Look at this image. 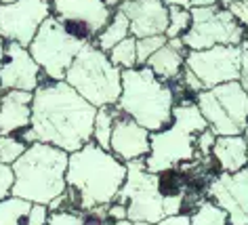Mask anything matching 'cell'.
I'll use <instances>...</instances> for the list:
<instances>
[{"instance_id":"obj_36","label":"cell","mask_w":248,"mask_h":225,"mask_svg":"<svg viewBox=\"0 0 248 225\" xmlns=\"http://www.w3.org/2000/svg\"><path fill=\"white\" fill-rule=\"evenodd\" d=\"M156 225H191V219H189V212H179V215H170V217H164L160 223Z\"/></svg>"},{"instance_id":"obj_7","label":"cell","mask_w":248,"mask_h":225,"mask_svg":"<svg viewBox=\"0 0 248 225\" xmlns=\"http://www.w3.org/2000/svg\"><path fill=\"white\" fill-rule=\"evenodd\" d=\"M126 166L128 175L116 202L126 206V215L131 221H150L156 225L164 217L181 212V206L185 204L187 196L164 198L162 192H160L158 175L147 171L145 160L131 162Z\"/></svg>"},{"instance_id":"obj_27","label":"cell","mask_w":248,"mask_h":225,"mask_svg":"<svg viewBox=\"0 0 248 225\" xmlns=\"http://www.w3.org/2000/svg\"><path fill=\"white\" fill-rule=\"evenodd\" d=\"M30 145L21 137L15 135H0V164H7L13 166L17 160L26 154V149Z\"/></svg>"},{"instance_id":"obj_26","label":"cell","mask_w":248,"mask_h":225,"mask_svg":"<svg viewBox=\"0 0 248 225\" xmlns=\"http://www.w3.org/2000/svg\"><path fill=\"white\" fill-rule=\"evenodd\" d=\"M191 28V11L183 7H169V28H166V38L175 40L183 38Z\"/></svg>"},{"instance_id":"obj_3","label":"cell","mask_w":248,"mask_h":225,"mask_svg":"<svg viewBox=\"0 0 248 225\" xmlns=\"http://www.w3.org/2000/svg\"><path fill=\"white\" fill-rule=\"evenodd\" d=\"M177 105L175 86L160 80L147 65L122 70V93L116 110L133 118L150 133H160L172 122Z\"/></svg>"},{"instance_id":"obj_35","label":"cell","mask_w":248,"mask_h":225,"mask_svg":"<svg viewBox=\"0 0 248 225\" xmlns=\"http://www.w3.org/2000/svg\"><path fill=\"white\" fill-rule=\"evenodd\" d=\"M240 82L248 91V40H244V45H242V74H240Z\"/></svg>"},{"instance_id":"obj_25","label":"cell","mask_w":248,"mask_h":225,"mask_svg":"<svg viewBox=\"0 0 248 225\" xmlns=\"http://www.w3.org/2000/svg\"><path fill=\"white\" fill-rule=\"evenodd\" d=\"M108 55H109V61L118 70H133V67H137V38L128 36L126 40H122L120 45L111 48Z\"/></svg>"},{"instance_id":"obj_39","label":"cell","mask_w":248,"mask_h":225,"mask_svg":"<svg viewBox=\"0 0 248 225\" xmlns=\"http://www.w3.org/2000/svg\"><path fill=\"white\" fill-rule=\"evenodd\" d=\"M217 2H219L221 4V7H229V4H233V2H242V0H217Z\"/></svg>"},{"instance_id":"obj_4","label":"cell","mask_w":248,"mask_h":225,"mask_svg":"<svg viewBox=\"0 0 248 225\" xmlns=\"http://www.w3.org/2000/svg\"><path fill=\"white\" fill-rule=\"evenodd\" d=\"M67 164H70V154L63 149L40 141L32 143L13 164V196L32 204L48 206L67 190Z\"/></svg>"},{"instance_id":"obj_20","label":"cell","mask_w":248,"mask_h":225,"mask_svg":"<svg viewBox=\"0 0 248 225\" xmlns=\"http://www.w3.org/2000/svg\"><path fill=\"white\" fill-rule=\"evenodd\" d=\"M213 158L221 173H238L248 168V141L244 135L217 137L213 147Z\"/></svg>"},{"instance_id":"obj_5","label":"cell","mask_w":248,"mask_h":225,"mask_svg":"<svg viewBox=\"0 0 248 225\" xmlns=\"http://www.w3.org/2000/svg\"><path fill=\"white\" fill-rule=\"evenodd\" d=\"M208 122L200 114L196 101H177L172 122L160 133H152V149L145 158L147 171L154 175L181 171L198 158L196 139Z\"/></svg>"},{"instance_id":"obj_9","label":"cell","mask_w":248,"mask_h":225,"mask_svg":"<svg viewBox=\"0 0 248 225\" xmlns=\"http://www.w3.org/2000/svg\"><path fill=\"white\" fill-rule=\"evenodd\" d=\"M242 74V47H213L204 51H187L183 84L196 95L225 82H235Z\"/></svg>"},{"instance_id":"obj_31","label":"cell","mask_w":248,"mask_h":225,"mask_svg":"<svg viewBox=\"0 0 248 225\" xmlns=\"http://www.w3.org/2000/svg\"><path fill=\"white\" fill-rule=\"evenodd\" d=\"M215 143H217V135L213 133V130H210V129L202 130V133L198 135V139H196V149H198V154H202V156H213Z\"/></svg>"},{"instance_id":"obj_17","label":"cell","mask_w":248,"mask_h":225,"mask_svg":"<svg viewBox=\"0 0 248 225\" xmlns=\"http://www.w3.org/2000/svg\"><path fill=\"white\" fill-rule=\"evenodd\" d=\"M114 11L103 0H53V17L59 21L84 23L93 34H99L108 26Z\"/></svg>"},{"instance_id":"obj_12","label":"cell","mask_w":248,"mask_h":225,"mask_svg":"<svg viewBox=\"0 0 248 225\" xmlns=\"http://www.w3.org/2000/svg\"><path fill=\"white\" fill-rule=\"evenodd\" d=\"M51 15L53 0H17L13 4H0V36L7 42L30 47Z\"/></svg>"},{"instance_id":"obj_43","label":"cell","mask_w":248,"mask_h":225,"mask_svg":"<svg viewBox=\"0 0 248 225\" xmlns=\"http://www.w3.org/2000/svg\"><path fill=\"white\" fill-rule=\"evenodd\" d=\"M244 137H246V141H248V127H246V130H244Z\"/></svg>"},{"instance_id":"obj_21","label":"cell","mask_w":248,"mask_h":225,"mask_svg":"<svg viewBox=\"0 0 248 225\" xmlns=\"http://www.w3.org/2000/svg\"><path fill=\"white\" fill-rule=\"evenodd\" d=\"M128 36H131V21H128V17L124 15L120 9H118L116 13L111 15L109 23L95 36L93 42H95V47L101 48L103 53H109L111 48L116 45H120L122 40H126Z\"/></svg>"},{"instance_id":"obj_24","label":"cell","mask_w":248,"mask_h":225,"mask_svg":"<svg viewBox=\"0 0 248 225\" xmlns=\"http://www.w3.org/2000/svg\"><path fill=\"white\" fill-rule=\"evenodd\" d=\"M189 219L191 225H232L227 212L219 209L215 202H210L208 198H204L196 204V209L189 212Z\"/></svg>"},{"instance_id":"obj_16","label":"cell","mask_w":248,"mask_h":225,"mask_svg":"<svg viewBox=\"0 0 248 225\" xmlns=\"http://www.w3.org/2000/svg\"><path fill=\"white\" fill-rule=\"evenodd\" d=\"M120 11L131 21V36H164L169 28V7L164 0H126Z\"/></svg>"},{"instance_id":"obj_32","label":"cell","mask_w":248,"mask_h":225,"mask_svg":"<svg viewBox=\"0 0 248 225\" xmlns=\"http://www.w3.org/2000/svg\"><path fill=\"white\" fill-rule=\"evenodd\" d=\"M48 217H51V209L46 204H34L23 225H46Z\"/></svg>"},{"instance_id":"obj_8","label":"cell","mask_w":248,"mask_h":225,"mask_svg":"<svg viewBox=\"0 0 248 225\" xmlns=\"http://www.w3.org/2000/svg\"><path fill=\"white\" fill-rule=\"evenodd\" d=\"M194 101L217 137L244 135L248 127V91L240 80L200 91Z\"/></svg>"},{"instance_id":"obj_45","label":"cell","mask_w":248,"mask_h":225,"mask_svg":"<svg viewBox=\"0 0 248 225\" xmlns=\"http://www.w3.org/2000/svg\"><path fill=\"white\" fill-rule=\"evenodd\" d=\"M124 2H126V0H124Z\"/></svg>"},{"instance_id":"obj_41","label":"cell","mask_w":248,"mask_h":225,"mask_svg":"<svg viewBox=\"0 0 248 225\" xmlns=\"http://www.w3.org/2000/svg\"><path fill=\"white\" fill-rule=\"evenodd\" d=\"M133 225H154V223H150V221H133Z\"/></svg>"},{"instance_id":"obj_15","label":"cell","mask_w":248,"mask_h":225,"mask_svg":"<svg viewBox=\"0 0 248 225\" xmlns=\"http://www.w3.org/2000/svg\"><path fill=\"white\" fill-rule=\"evenodd\" d=\"M152 149V133L137 124L128 116H118L114 122L109 152L122 162L131 164L137 160H145Z\"/></svg>"},{"instance_id":"obj_19","label":"cell","mask_w":248,"mask_h":225,"mask_svg":"<svg viewBox=\"0 0 248 225\" xmlns=\"http://www.w3.org/2000/svg\"><path fill=\"white\" fill-rule=\"evenodd\" d=\"M185 57H187V48H185L183 38H175V40H169L158 53L152 55V59L147 61V67L160 80L170 84L183 76Z\"/></svg>"},{"instance_id":"obj_1","label":"cell","mask_w":248,"mask_h":225,"mask_svg":"<svg viewBox=\"0 0 248 225\" xmlns=\"http://www.w3.org/2000/svg\"><path fill=\"white\" fill-rule=\"evenodd\" d=\"M95 118L97 108L80 97L65 80L42 78L34 91L32 124L19 137L28 145L40 141L74 154L93 141Z\"/></svg>"},{"instance_id":"obj_6","label":"cell","mask_w":248,"mask_h":225,"mask_svg":"<svg viewBox=\"0 0 248 225\" xmlns=\"http://www.w3.org/2000/svg\"><path fill=\"white\" fill-rule=\"evenodd\" d=\"M65 82L97 110L116 108L122 93V70L111 64L109 55L97 48L95 42H89L67 70Z\"/></svg>"},{"instance_id":"obj_42","label":"cell","mask_w":248,"mask_h":225,"mask_svg":"<svg viewBox=\"0 0 248 225\" xmlns=\"http://www.w3.org/2000/svg\"><path fill=\"white\" fill-rule=\"evenodd\" d=\"M13 2H17V0H0V4H13Z\"/></svg>"},{"instance_id":"obj_40","label":"cell","mask_w":248,"mask_h":225,"mask_svg":"<svg viewBox=\"0 0 248 225\" xmlns=\"http://www.w3.org/2000/svg\"><path fill=\"white\" fill-rule=\"evenodd\" d=\"M109 225H133L131 219H120V221H111Z\"/></svg>"},{"instance_id":"obj_18","label":"cell","mask_w":248,"mask_h":225,"mask_svg":"<svg viewBox=\"0 0 248 225\" xmlns=\"http://www.w3.org/2000/svg\"><path fill=\"white\" fill-rule=\"evenodd\" d=\"M34 93L4 91L0 95V135L19 137L32 124Z\"/></svg>"},{"instance_id":"obj_29","label":"cell","mask_w":248,"mask_h":225,"mask_svg":"<svg viewBox=\"0 0 248 225\" xmlns=\"http://www.w3.org/2000/svg\"><path fill=\"white\" fill-rule=\"evenodd\" d=\"M46 225H86V221H84V212L63 209V210H51Z\"/></svg>"},{"instance_id":"obj_34","label":"cell","mask_w":248,"mask_h":225,"mask_svg":"<svg viewBox=\"0 0 248 225\" xmlns=\"http://www.w3.org/2000/svg\"><path fill=\"white\" fill-rule=\"evenodd\" d=\"M166 7H183V9H200L210 7V4H219L217 0H164Z\"/></svg>"},{"instance_id":"obj_37","label":"cell","mask_w":248,"mask_h":225,"mask_svg":"<svg viewBox=\"0 0 248 225\" xmlns=\"http://www.w3.org/2000/svg\"><path fill=\"white\" fill-rule=\"evenodd\" d=\"M103 2L108 4V9H109V11H114V13H116V11L122 7V2H124V0H103Z\"/></svg>"},{"instance_id":"obj_14","label":"cell","mask_w":248,"mask_h":225,"mask_svg":"<svg viewBox=\"0 0 248 225\" xmlns=\"http://www.w3.org/2000/svg\"><path fill=\"white\" fill-rule=\"evenodd\" d=\"M42 78L45 74L30 55V48L19 42H7V53L0 67V89L34 93L40 86Z\"/></svg>"},{"instance_id":"obj_38","label":"cell","mask_w":248,"mask_h":225,"mask_svg":"<svg viewBox=\"0 0 248 225\" xmlns=\"http://www.w3.org/2000/svg\"><path fill=\"white\" fill-rule=\"evenodd\" d=\"M4 53H7V40L0 36V67H2V61H4Z\"/></svg>"},{"instance_id":"obj_44","label":"cell","mask_w":248,"mask_h":225,"mask_svg":"<svg viewBox=\"0 0 248 225\" xmlns=\"http://www.w3.org/2000/svg\"><path fill=\"white\" fill-rule=\"evenodd\" d=\"M2 93H4V91H2V89H0V95H2Z\"/></svg>"},{"instance_id":"obj_28","label":"cell","mask_w":248,"mask_h":225,"mask_svg":"<svg viewBox=\"0 0 248 225\" xmlns=\"http://www.w3.org/2000/svg\"><path fill=\"white\" fill-rule=\"evenodd\" d=\"M169 38L166 36H147V38H137V65H147L154 53H158Z\"/></svg>"},{"instance_id":"obj_30","label":"cell","mask_w":248,"mask_h":225,"mask_svg":"<svg viewBox=\"0 0 248 225\" xmlns=\"http://www.w3.org/2000/svg\"><path fill=\"white\" fill-rule=\"evenodd\" d=\"M13 183H15L13 166L0 164V202H2L4 198L13 196Z\"/></svg>"},{"instance_id":"obj_2","label":"cell","mask_w":248,"mask_h":225,"mask_svg":"<svg viewBox=\"0 0 248 225\" xmlns=\"http://www.w3.org/2000/svg\"><path fill=\"white\" fill-rule=\"evenodd\" d=\"M126 175V162L91 141L82 149L70 154L65 198L76 204L80 212L109 206L116 202Z\"/></svg>"},{"instance_id":"obj_22","label":"cell","mask_w":248,"mask_h":225,"mask_svg":"<svg viewBox=\"0 0 248 225\" xmlns=\"http://www.w3.org/2000/svg\"><path fill=\"white\" fill-rule=\"evenodd\" d=\"M118 116H120V112H116V108H99L97 110L95 127H93V143H97V145L103 149H109L114 122Z\"/></svg>"},{"instance_id":"obj_23","label":"cell","mask_w":248,"mask_h":225,"mask_svg":"<svg viewBox=\"0 0 248 225\" xmlns=\"http://www.w3.org/2000/svg\"><path fill=\"white\" fill-rule=\"evenodd\" d=\"M32 202L17 196H9L0 202V225H23L32 210Z\"/></svg>"},{"instance_id":"obj_33","label":"cell","mask_w":248,"mask_h":225,"mask_svg":"<svg viewBox=\"0 0 248 225\" xmlns=\"http://www.w3.org/2000/svg\"><path fill=\"white\" fill-rule=\"evenodd\" d=\"M227 9L232 11V15L240 21V26L244 28L246 40H248V0H242V2H233V4H229Z\"/></svg>"},{"instance_id":"obj_11","label":"cell","mask_w":248,"mask_h":225,"mask_svg":"<svg viewBox=\"0 0 248 225\" xmlns=\"http://www.w3.org/2000/svg\"><path fill=\"white\" fill-rule=\"evenodd\" d=\"M246 32L232 11L221 4L191 9V28L183 36L187 51H204L213 47H242Z\"/></svg>"},{"instance_id":"obj_10","label":"cell","mask_w":248,"mask_h":225,"mask_svg":"<svg viewBox=\"0 0 248 225\" xmlns=\"http://www.w3.org/2000/svg\"><path fill=\"white\" fill-rule=\"evenodd\" d=\"M89 42H82L67 32L63 23L51 15L42 23L36 38L30 45V55L40 65L45 78L48 80H65L67 70L72 67L74 59L82 51V47Z\"/></svg>"},{"instance_id":"obj_13","label":"cell","mask_w":248,"mask_h":225,"mask_svg":"<svg viewBox=\"0 0 248 225\" xmlns=\"http://www.w3.org/2000/svg\"><path fill=\"white\" fill-rule=\"evenodd\" d=\"M206 198L227 212L232 225H248V168L217 173L206 183Z\"/></svg>"}]
</instances>
